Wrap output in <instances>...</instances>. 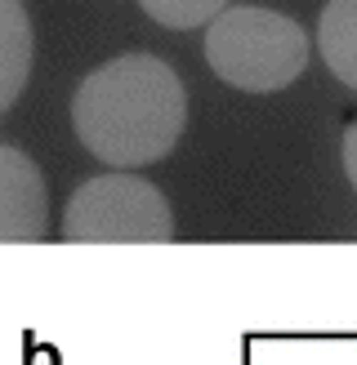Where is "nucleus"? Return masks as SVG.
Listing matches in <instances>:
<instances>
[{
	"mask_svg": "<svg viewBox=\"0 0 357 365\" xmlns=\"http://www.w3.org/2000/svg\"><path fill=\"white\" fill-rule=\"evenodd\" d=\"M71 125L99 160L116 170L156 165L188 125V94L152 53H121L89 71L71 103Z\"/></svg>",
	"mask_w": 357,
	"mask_h": 365,
	"instance_id": "obj_1",
	"label": "nucleus"
},
{
	"mask_svg": "<svg viewBox=\"0 0 357 365\" xmlns=\"http://www.w3.org/2000/svg\"><path fill=\"white\" fill-rule=\"evenodd\" d=\"M206 58L232 89L273 94L308 67V36L295 18L259 5H232L206 31Z\"/></svg>",
	"mask_w": 357,
	"mask_h": 365,
	"instance_id": "obj_2",
	"label": "nucleus"
},
{
	"mask_svg": "<svg viewBox=\"0 0 357 365\" xmlns=\"http://www.w3.org/2000/svg\"><path fill=\"white\" fill-rule=\"evenodd\" d=\"M67 241H130V245H161L174 236L170 205L148 178L134 174H103L67 200L63 214Z\"/></svg>",
	"mask_w": 357,
	"mask_h": 365,
	"instance_id": "obj_3",
	"label": "nucleus"
},
{
	"mask_svg": "<svg viewBox=\"0 0 357 365\" xmlns=\"http://www.w3.org/2000/svg\"><path fill=\"white\" fill-rule=\"evenodd\" d=\"M0 236L5 241L45 236V182L18 148H0Z\"/></svg>",
	"mask_w": 357,
	"mask_h": 365,
	"instance_id": "obj_4",
	"label": "nucleus"
},
{
	"mask_svg": "<svg viewBox=\"0 0 357 365\" xmlns=\"http://www.w3.org/2000/svg\"><path fill=\"white\" fill-rule=\"evenodd\" d=\"M321 58L348 89H357V0H331L317 18Z\"/></svg>",
	"mask_w": 357,
	"mask_h": 365,
	"instance_id": "obj_5",
	"label": "nucleus"
},
{
	"mask_svg": "<svg viewBox=\"0 0 357 365\" xmlns=\"http://www.w3.org/2000/svg\"><path fill=\"white\" fill-rule=\"evenodd\" d=\"M27 18L18 0H5V89H0V107H14L18 89L27 76Z\"/></svg>",
	"mask_w": 357,
	"mask_h": 365,
	"instance_id": "obj_6",
	"label": "nucleus"
},
{
	"mask_svg": "<svg viewBox=\"0 0 357 365\" xmlns=\"http://www.w3.org/2000/svg\"><path fill=\"white\" fill-rule=\"evenodd\" d=\"M139 5H143L148 18H156L161 27L192 31L201 23H214V18L228 9V0H139Z\"/></svg>",
	"mask_w": 357,
	"mask_h": 365,
	"instance_id": "obj_7",
	"label": "nucleus"
},
{
	"mask_svg": "<svg viewBox=\"0 0 357 365\" xmlns=\"http://www.w3.org/2000/svg\"><path fill=\"white\" fill-rule=\"evenodd\" d=\"M344 170H348V182L357 187V120L348 125V134H344Z\"/></svg>",
	"mask_w": 357,
	"mask_h": 365,
	"instance_id": "obj_8",
	"label": "nucleus"
}]
</instances>
